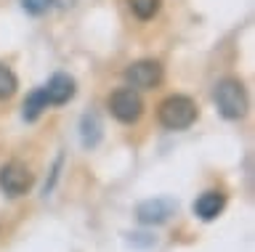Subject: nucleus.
Listing matches in <instances>:
<instances>
[{"mask_svg":"<svg viewBox=\"0 0 255 252\" xmlns=\"http://www.w3.org/2000/svg\"><path fill=\"white\" fill-rule=\"evenodd\" d=\"M109 109H112V114H115V120L125 122V125H133V122H138L141 114H143V101L133 88H120L109 96Z\"/></svg>","mask_w":255,"mask_h":252,"instance_id":"20e7f679","label":"nucleus"},{"mask_svg":"<svg viewBox=\"0 0 255 252\" xmlns=\"http://www.w3.org/2000/svg\"><path fill=\"white\" fill-rule=\"evenodd\" d=\"M159 125L167 130H186L197 122V104L189 96H167L157 109Z\"/></svg>","mask_w":255,"mask_h":252,"instance_id":"f257e3e1","label":"nucleus"},{"mask_svg":"<svg viewBox=\"0 0 255 252\" xmlns=\"http://www.w3.org/2000/svg\"><path fill=\"white\" fill-rule=\"evenodd\" d=\"M56 0H21V8L29 13V16H43L53 8Z\"/></svg>","mask_w":255,"mask_h":252,"instance_id":"ddd939ff","label":"nucleus"},{"mask_svg":"<svg viewBox=\"0 0 255 252\" xmlns=\"http://www.w3.org/2000/svg\"><path fill=\"white\" fill-rule=\"evenodd\" d=\"M35 186V175L24 162L13 160L0 168V191L8 196H24L29 188Z\"/></svg>","mask_w":255,"mask_h":252,"instance_id":"7ed1b4c3","label":"nucleus"},{"mask_svg":"<svg viewBox=\"0 0 255 252\" xmlns=\"http://www.w3.org/2000/svg\"><path fill=\"white\" fill-rule=\"evenodd\" d=\"M125 80L133 90H151L162 83V67L151 59H143V61H135L125 69Z\"/></svg>","mask_w":255,"mask_h":252,"instance_id":"39448f33","label":"nucleus"},{"mask_svg":"<svg viewBox=\"0 0 255 252\" xmlns=\"http://www.w3.org/2000/svg\"><path fill=\"white\" fill-rule=\"evenodd\" d=\"M215 104H218V112L226 117V120H242L247 114V93L242 88L239 80H221L215 85Z\"/></svg>","mask_w":255,"mask_h":252,"instance_id":"f03ea898","label":"nucleus"},{"mask_svg":"<svg viewBox=\"0 0 255 252\" xmlns=\"http://www.w3.org/2000/svg\"><path fill=\"white\" fill-rule=\"evenodd\" d=\"M45 96H48V104H53V106H64V104H69L72 98H75V80H72L69 75H64V72H56L51 80H48L45 85Z\"/></svg>","mask_w":255,"mask_h":252,"instance_id":"0eeeda50","label":"nucleus"},{"mask_svg":"<svg viewBox=\"0 0 255 252\" xmlns=\"http://www.w3.org/2000/svg\"><path fill=\"white\" fill-rule=\"evenodd\" d=\"M178 210V202L170 199V196H157V199H146L135 207V215L143 226H159L165 223L173 212Z\"/></svg>","mask_w":255,"mask_h":252,"instance_id":"423d86ee","label":"nucleus"},{"mask_svg":"<svg viewBox=\"0 0 255 252\" xmlns=\"http://www.w3.org/2000/svg\"><path fill=\"white\" fill-rule=\"evenodd\" d=\"M223 207H226V194H221V191H205L199 199L194 202V212L202 220H213V218H218Z\"/></svg>","mask_w":255,"mask_h":252,"instance_id":"6e6552de","label":"nucleus"},{"mask_svg":"<svg viewBox=\"0 0 255 252\" xmlns=\"http://www.w3.org/2000/svg\"><path fill=\"white\" fill-rule=\"evenodd\" d=\"M16 88H19V80H16V75L8 69L5 64H0V101L3 98H11Z\"/></svg>","mask_w":255,"mask_h":252,"instance_id":"f8f14e48","label":"nucleus"},{"mask_svg":"<svg viewBox=\"0 0 255 252\" xmlns=\"http://www.w3.org/2000/svg\"><path fill=\"white\" fill-rule=\"evenodd\" d=\"M48 106H51V104H48L45 90H43V88H37L35 93H29V96H27V101H24V112H21V114H24V120H27V122H35Z\"/></svg>","mask_w":255,"mask_h":252,"instance_id":"9d476101","label":"nucleus"},{"mask_svg":"<svg viewBox=\"0 0 255 252\" xmlns=\"http://www.w3.org/2000/svg\"><path fill=\"white\" fill-rule=\"evenodd\" d=\"M128 5H130V11H133L135 19L149 21V19H154L157 13H159L162 0H128Z\"/></svg>","mask_w":255,"mask_h":252,"instance_id":"9b49d317","label":"nucleus"},{"mask_svg":"<svg viewBox=\"0 0 255 252\" xmlns=\"http://www.w3.org/2000/svg\"><path fill=\"white\" fill-rule=\"evenodd\" d=\"M80 141H83L85 149H93L99 146L101 141V122L96 114H85L83 122H80Z\"/></svg>","mask_w":255,"mask_h":252,"instance_id":"1a4fd4ad","label":"nucleus"}]
</instances>
